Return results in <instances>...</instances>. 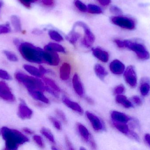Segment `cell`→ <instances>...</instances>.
<instances>
[{"mask_svg": "<svg viewBox=\"0 0 150 150\" xmlns=\"http://www.w3.org/2000/svg\"><path fill=\"white\" fill-rule=\"evenodd\" d=\"M40 133L50 142L53 144H55V140L54 136L49 129L43 127L40 130Z\"/></svg>", "mask_w": 150, "mask_h": 150, "instance_id": "obj_28", "label": "cell"}, {"mask_svg": "<svg viewBox=\"0 0 150 150\" xmlns=\"http://www.w3.org/2000/svg\"><path fill=\"white\" fill-rule=\"evenodd\" d=\"M65 141L66 143V145L67 148L69 150H74V146L73 145L71 142L70 141L68 137L67 136H66L65 137Z\"/></svg>", "mask_w": 150, "mask_h": 150, "instance_id": "obj_42", "label": "cell"}, {"mask_svg": "<svg viewBox=\"0 0 150 150\" xmlns=\"http://www.w3.org/2000/svg\"><path fill=\"white\" fill-rule=\"evenodd\" d=\"M52 150H58L59 149L57 148H56V146H52Z\"/></svg>", "mask_w": 150, "mask_h": 150, "instance_id": "obj_55", "label": "cell"}, {"mask_svg": "<svg viewBox=\"0 0 150 150\" xmlns=\"http://www.w3.org/2000/svg\"><path fill=\"white\" fill-rule=\"evenodd\" d=\"M43 63L52 66H57L60 63V58L57 52L43 50L42 53Z\"/></svg>", "mask_w": 150, "mask_h": 150, "instance_id": "obj_8", "label": "cell"}, {"mask_svg": "<svg viewBox=\"0 0 150 150\" xmlns=\"http://www.w3.org/2000/svg\"><path fill=\"white\" fill-rule=\"evenodd\" d=\"M48 35L51 39L56 42H61L63 40L62 36L58 32L54 30H50L48 32Z\"/></svg>", "mask_w": 150, "mask_h": 150, "instance_id": "obj_30", "label": "cell"}, {"mask_svg": "<svg viewBox=\"0 0 150 150\" xmlns=\"http://www.w3.org/2000/svg\"><path fill=\"white\" fill-rule=\"evenodd\" d=\"M18 114L21 119H29L32 116L33 111L24 102H22L19 105Z\"/></svg>", "mask_w": 150, "mask_h": 150, "instance_id": "obj_17", "label": "cell"}, {"mask_svg": "<svg viewBox=\"0 0 150 150\" xmlns=\"http://www.w3.org/2000/svg\"><path fill=\"white\" fill-rule=\"evenodd\" d=\"M28 92L29 94L34 99L47 105L50 104V100L44 95L43 92L39 90H30Z\"/></svg>", "mask_w": 150, "mask_h": 150, "instance_id": "obj_18", "label": "cell"}, {"mask_svg": "<svg viewBox=\"0 0 150 150\" xmlns=\"http://www.w3.org/2000/svg\"><path fill=\"white\" fill-rule=\"evenodd\" d=\"M109 69L113 74L120 75L125 71V65L119 60H115L110 63Z\"/></svg>", "mask_w": 150, "mask_h": 150, "instance_id": "obj_13", "label": "cell"}, {"mask_svg": "<svg viewBox=\"0 0 150 150\" xmlns=\"http://www.w3.org/2000/svg\"><path fill=\"white\" fill-rule=\"evenodd\" d=\"M33 139L37 145L40 148H44L45 147V144L43 139L40 136L35 135L33 136Z\"/></svg>", "mask_w": 150, "mask_h": 150, "instance_id": "obj_35", "label": "cell"}, {"mask_svg": "<svg viewBox=\"0 0 150 150\" xmlns=\"http://www.w3.org/2000/svg\"><path fill=\"white\" fill-rule=\"evenodd\" d=\"M62 101L65 105L74 112L80 114H83V110L80 105L76 102L72 101L67 97L65 96L63 97L62 98Z\"/></svg>", "mask_w": 150, "mask_h": 150, "instance_id": "obj_14", "label": "cell"}, {"mask_svg": "<svg viewBox=\"0 0 150 150\" xmlns=\"http://www.w3.org/2000/svg\"><path fill=\"white\" fill-rule=\"evenodd\" d=\"M110 10L112 14L116 15V16H121L122 14V10L119 7L115 5H112L110 7Z\"/></svg>", "mask_w": 150, "mask_h": 150, "instance_id": "obj_38", "label": "cell"}, {"mask_svg": "<svg viewBox=\"0 0 150 150\" xmlns=\"http://www.w3.org/2000/svg\"><path fill=\"white\" fill-rule=\"evenodd\" d=\"M124 91H125V87L123 85L120 84L116 86L114 90V92L116 95H119V94H121L123 93Z\"/></svg>", "mask_w": 150, "mask_h": 150, "instance_id": "obj_39", "label": "cell"}, {"mask_svg": "<svg viewBox=\"0 0 150 150\" xmlns=\"http://www.w3.org/2000/svg\"><path fill=\"white\" fill-rule=\"evenodd\" d=\"M127 134L130 136L133 139H134L136 141H140V138H139V136L135 132H133L132 131H129Z\"/></svg>", "mask_w": 150, "mask_h": 150, "instance_id": "obj_44", "label": "cell"}, {"mask_svg": "<svg viewBox=\"0 0 150 150\" xmlns=\"http://www.w3.org/2000/svg\"><path fill=\"white\" fill-rule=\"evenodd\" d=\"M115 42L116 43V45H117L119 48H124V42H123V41L120 40H115Z\"/></svg>", "mask_w": 150, "mask_h": 150, "instance_id": "obj_47", "label": "cell"}, {"mask_svg": "<svg viewBox=\"0 0 150 150\" xmlns=\"http://www.w3.org/2000/svg\"><path fill=\"white\" fill-rule=\"evenodd\" d=\"M111 117L112 121L118 122L127 123L129 120V118L125 114L118 111H113L111 112Z\"/></svg>", "mask_w": 150, "mask_h": 150, "instance_id": "obj_19", "label": "cell"}, {"mask_svg": "<svg viewBox=\"0 0 150 150\" xmlns=\"http://www.w3.org/2000/svg\"><path fill=\"white\" fill-rule=\"evenodd\" d=\"M74 4L77 9L81 12H85L87 11V6L80 0H74Z\"/></svg>", "mask_w": 150, "mask_h": 150, "instance_id": "obj_33", "label": "cell"}, {"mask_svg": "<svg viewBox=\"0 0 150 150\" xmlns=\"http://www.w3.org/2000/svg\"><path fill=\"white\" fill-rule=\"evenodd\" d=\"M38 1V0H19V1L23 5L27 8H30L31 3Z\"/></svg>", "mask_w": 150, "mask_h": 150, "instance_id": "obj_41", "label": "cell"}, {"mask_svg": "<svg viewBox=\"0 0 150 150\" xmlns=\"http://www.w3.org/2000/svg\"><path fill=\"white\" fill-rule=\"evenodd\" d=\"M16 77L18 81L22 83L28 91L39 90L45 91L46 85L39 77L30 76L22 73H17L16 75Z\"/></svg>", "mask_w": 150, "mask_h": 150, "instance_id": "obj_3", "label": "cell"}, {"mask_svg": "<svg viewBox=\"0 0 150 150\" xmlns=\"http://www.w3.org/2000/svg\"><path fill=\"white\" fill-rule=\"evenodd\" d=\"M42 3L47 6L52 5L54 3L53 0H41Z\"/></svg>", "mask_w": 150, "mask_h": 150, "instance_id": "obj_48", "label": "cell"}, {"mask_svg": "<svg viewBox=\"0 0 150 150\" xmlns=\"http://www.w3.org/2000/svg\"><path fill=\"white\" fill-rule=\"evenodd\" d=\"M87 11L89 13L93 14H101L103 12L99 6L93 4H89L87 5Z\"/></svg>", "mask_w": 150, "mask_h": 150, "instance_id": "obj_31", "label": "cell"}, {"mask_svg": "<svg viewBox=\"0 0 150 150\" xmlns=\"http://www.w3.org/2000/svg\"><path fill=\"white\" fill-rule=\"evenodd\" d=\"M72 83L73 88L77 95L81 97H83L84 94L83 86L79 78V76L77 73H75L73 76Z\"/></svg>", "mask_w": 150, "mask_h": 150, "instance_id": "obj_12", "label": "cell"}, {"mask_svg": "<svg viewBox=\"0 0 150 150\" xmlns=\"http://www.w3.org/2000/svg\"><path fill=\"white\" fill-rule=\"evenodd\" d=\"M98 1L103 6H107L111 3V0H98Z\"/></svg>", "mask_w": 150, "mask_h": 150, "instance_id": "obj_46", "label": "cell"}, {"mask_svg": "<svg viewBox=\"0 0 150 150\" xmlns=\"http://www.w3.org/2000/svg\"><path fill=\"white\" fill-rule=\"evenodd\" d=\"M78 132L82 140L89 144L92 149H97V145L88 129L82 123L78 122L76 124Z\"/></svg>", "mask_w": 150, "mask_h": 150, "instance_id": "obj_6", "label": "cell"}, {"mask_svg": "<svg viewBox=\"0 0 150 150\" xmlns=\"http://www.w3.org/2000/svg\"><path fill=\"white\" fill-rule=\"evenodd\" d=\"M150 91V81L147 78H144L142 80V83L140 86V91L142 95L146 96L149 94Z\"/></svg>", "mask_w": 150, "mask_h": 150, "instance_id": "obj_26", "label": "cell"}, {"mask_svg": "<svg viewBox=\"0 0 150 150\" xmlns=\"http://www.w3.org/2000/svg\"><path fill=\"white\" fill-rule=\"evenodd\" d=\"M42 78V80L47 86H48L56 92H59L61 91L60 87L57 85V84L53 80L49 78V77H43Z\"/></svg>", "mask_w": 150, "mask_h": 150, "instance_id": "obj_22", "label": "cell"}, {"mask_svg": "<svg viewBox=\"0 0 150 150\" xmlns=\"http://www.w3.org/2000/svg\"><path fill=\"white\" fill-rule=\"evenodd\" d=\"M0 97L9 101L15 100V97L11 93L8 86L4 82H0Z\"/></svg>", "mask_w": 150, "mask_h": 150, "instance_id": "obj_11", "label": "cell"}, {"mask_svg": "<svg viewBox=\"0 0 150 150\" xmlns=\"http://www.w3.org/2000/svg\"><path fill=\"white\" fill-rule=\"evenodd\" d=\"M124 48H127L136 53L137 57L142 60L149 59V53L146 50L143 45L139 43H134L129 40L123 41Z\"/></svg>", "mask_w": 150, "mask_h": 150, "instance_id": "obj_4", "label": "cell"}, {"mask_svg": "<svg viewBox=\"0 0 150 150\" xmlns=\"http://www.w3.org/2000/svg\"><path fill=\"white\" fill-rule=\"evenodd\" d=\"M112 123L114 127L117 130H119L120 132H121L122 134H127L129 132L128 126L126 124V123L112 121Z\"/></svg>", "mask_w": 150, "mask_h": 150, "instance_id": "obj_25", "label": "cell"}, {"mask_svg": "<svg viewBox=\"0 0 150 150\" xmlns=\"http://www.w3.org/2000/svg\"><path fill=\"white\" fill-rule=\"evenodd\" d=\"M145 141L150 146V135L149 134H147L145 136Z\"/></svg>", "mask_w": 150, "mask_h": 150, "instance_id": "obj_51", "label": "cell"}, {"mask_svg": "<svg viewBox=\"0 0 150 150\" xmlns=\"http://www.w3.org/2000/svg\"><path fill=\"white\" fill-rule=\"evenodd\" d=\"M115 100L117 103L122 105L125 108H129L132 107L131 102L129 101L127 99V97H125L124 95H121V94L117 95L115 97Z\"/></svg>", "mask_w": 150, "mask_h": 150, "instance_id": "obj_23", "label": "cell"}, {"mask_svg": "<svg viewBox=\"0 0 150 150\" xmlns=\"http://www.w3.org/2000/svg\"><path fill=\"white\" fill-rule=\"evenodd\" d=\"M71 71V65L67 63H64L60 68V78L63 81L68 80L70 77Z\"/></svg>", "mask_w": 150, "mask_h": 150, "instance_id": "obj_16", "label": "cell"}, {"mask_svg": "<svg viewBox=\"0 0 150 150\" xmlns=\"http://www.w3.org/2000/svg\"><path fill=\"white\" fill-rule=\"evenodd\" d=\"M21 42H20V41L18 39H15L14 40V44H15V45H16L17 47H18L19 45L21 44Z\"/></svg>", "mask_w": 150, "mask_h": 150, "instance_id": "obj_53", "label": "cell"}, {"mask_svg": "<svg viewBox=\"0 0 150 150\" xmlns=\"http://www.w3.org/2000/svg\"><path fill=\"white\" fill-rule=\"evenodd\" d=\"M124 77L127 83L132 88H134L137 84V77L134 67L129 66L124 73Z\"/></svg>", "mask_w": 150, "mask_h": 150, "instance_id": "obj_10", "label": "cell"}, {"mask_svg": "<svg viewBox=\"0 0 150 150\" xmlns=\"http://www.w3.org/2000/svg\"><path fill=\"white\" fill-rule=\"evenodd\" d=\"M50 121L52 124L53 126L57 130L60 131L62 129V126L61 123L60 122L59 120L57 119L56 118H54L53 116H50L48 117Z\"/></svg>", "mask_w": 150, "mask_h": 150, "instance_id": "obj_32", "label": "cell"}, {"mask_svg": "<svg viewBox=\"0 0 150 150\" xmlns=\"http://www.w3.org/2000/svg\"><path fill=\"white\" fill-rule=\"evenodd\" d=\"M132 100L135 104L138 106L142 105V101L141 99L138 96H134L132 97Z\"/></svg>", "mask_w": 150, "mask_h": 150, "instance_id": "obj_43", "label": "cell"}, {"mask_svg": "<svg viewBox=\"0 0 150 150\" xmlns=\"http://www.w3.org/2000/svg\"><path fill=\"white\" fill-rule=\"evenodd\" d=\"M23 67L25 70L33 76L37 77H44L40 72L39 69L34 66L25 64L24 65Z\"/></svg>", "mask_w": 150, "mask_h": 150, "instance_id": "obj_24", "label": "cell"}, {"mask_svg": "<svg viewBox=\"0 0 150 150\" xmlns=\"http://www.w3.org/2000/svg\"><path fill=\"white\" fill-rule=\"evenodd\" d=\"M11 28L8 23L4 25H0V34H4L9 33Z\"/></svg>", "mask_w": 150, "mask_h": 150, "instance_id": "obj_37", "label": "cell"}, {"mask_svg": "<svg viewBox=\"0 0 150 150\" xmlns=\"http://www.w3.org/2000/svg\"><path fill=\"white\" fill-rule=\"evenodd\" d=\"M0 134L5 141L6 150H17L19 145L29 141V139L21 132L6 127L0 129Z\"/></svg>", "mask_w": 150, "mask_h": 150, "instance_id": "obj_1", "label": "cell"}, {"mask_svg": "<svg viewBox=\"0 0 150 150\" xmlns=\"http://www.w3.org/2000/svg\"><path fill=\"white\" fill-rule=\"evenodd\" d=\"M94 70L96 75L101 80H104L108 75L105 68L102 65L98 63L94 66Z\"/></svg>", "mask_w": 150, "mask_h": 150, "instance_id": "obj_20", "label": "cell"}, {"mask_svg": "<svg viewBox=\"0 0 150 150\" xmlns=\"http://www.w3.org/2000/svg\"><path fill=\"white\" fill-rule=\"evenodd\" d=\"M92 52L93 55L102 62L106 63L109 60V55L106 51L99 48H92Z\"/></svg>", "mask_w": 150, "mask_h": 150, "instance_id": "obj_15", "label": "cell"}, {"mask_svg": "<svg viewBox=\"0 0 150 150\" xmlns=\"http://www.w3.org/2000/svg\"><path fill=\"white\" fill-rule=\"evenodd\" d=\"M44 49L47 51H53L57 53H66L65 49L61 45L58 44V43H53L51 42L45 46Z\"/></svg>", "mask_w": 150, "mask_h": 150, "instance_id": "obj_21", "label": "cell"}, {"mask_svg": "<svg viewBox=\"0 0 150 150\" xmlns=\"http://www.w3.org/2000/svg\"><path fill=\"white\" fill-rule=\"evenodd\" d=\"M0 78L5 80H10L11 77L7 71L0 69Z\"/></svg>", "mask_w": 150, "mask_h": 150, "instance_id": "obj_40", "label": "cell"}, {"mask_svg": "<svg viewBox=\"0 0 150 150\" xmlns=\"http://www.w3.org/2000/svg\"><path fill=\"white\" fill-rule=\"evenodd\" d=\"M39 69L40 72H41V74H42L43 76H44L45 74H47V73H49L50 72L49 70L47 69H46L45 68H44L43 66H41V65H40L39 66Z\"/></svg>", "mask_w": 150, "mask_h": 150, "instance_id": "obj_45", "label": "cell"}, {"mask_svg": "<svg viewBox=\"0 0 150 150\" xmlns=\"http://www.w3.org/2000/svg\"><path fill=\"white\" fill-rule=\"evenodd\" d=\"M85 100L86 102L88 104H90V105H92L94 104V101H93V100L90 97H85Z\"/></svg>", "mask_w": 150, "mask_h": 150, "instance_id": "obj_49", "label": "cell"}, {"mask_svg": "<svg viewBox=\"0 0 150 150\" xmlns=\"http://www.w3.org/2000/svg\"><path fill=\"white\" fill-rule=\"evenodd\" d=\"M42 31L40 30H38V29H35V30H33L32 31V33L34 34H36V35H39V34H40L42 33Z\"/></svg>", "mask_w": 150, "mask_h": 150, "instance_id": "obj_52", "label": "cell"}, {"mask_svg": "<svg viewBox=\"0 0 150 150\" xmlns=\"http://www.w3.org/2000/svg\"><path fill=\"white\" fill-rule=\"evenodd\" d=\"M55 113L58 118L63 123L65 124H67V119L66 117V114L63 111H62L60 109H57L55 110Z\"/></svg>", "mask_w": 150, "mask_h": 150, "instance_id": "obj_34", "label": "cell"}, {"mask_svg": "<svg viewBox=\"0 0 150 150\" xmlns=\"http://www.w3.org/2000/svg\"><path fill=\"white\" fill-rule=\"evenodd\" d=\"M3 4V2L2 0H0V9L2 6Z\"/></svg>", "mask_w": 150, "mask_h": 150, "instance_id": "obj_54", "label": "cell"}, {"mask_svg": "<svg viewBox=\"0 0 150 150\" xmlns=\"http://www.w3.org/2000/svg\"><path fill=\"white\" fill-rule=\"evenodd\" d=\"M110 20L114 24L124 29L132 30L135 27V23L132 19L121 16L111 17Z\"/></svg>", "mask_w": 150, "mask_h": 150, "instance_id": "obj_7", "label": "cell"}, {"mask_svg": "<svg viewBox=\"0 0 150 150\" xmlns=\"http://www.w3.org/2000/svg\"><path fill=\"white\" fill-rule=\"evenodd\" d=\"M18 48L22 56L26 60L38 64L43 63L42 53L44 49L28 42H21Z\"/></svg>", "mask_w": 150, "mask_h": 150, "instance_id": "obj_2", "label": "cell"}, {"mask_svg": "<svg viewBox=\"0 0 150 150\" xmlns=\"http://www.w3.org/2000/svg\"><path fill=\"white\" fill-rule=\"evenodd\" d=\"M80 36L81 35L75 31L74 28H73V30L66 36V39L71 44L74 45L79 39Z\"/></svg>", "mask_w": 150, "mask_h": 150, "instance_id": "obj_27", "label": "cell"}, {"mask_svg": "<svg viewBox=\"0 0 150 150\" xmlns=\"http://www.w3.org/2000/svg\"><path fill=\"white\" fill-rule=\"evenodd\" d=\"M4 53L6 57H7V58H8L10 61L13 62L17 61V57L16 55L14 53L10 52V51H6V50L4 51Z\"/></svg>", "mask_w": 150, "mask_h": 150, "instance_id": "obj_36", "label": "cell"}, {"mask_svg": "<svg viewBox=\"0 0 150 150\" xmlns=\"http://www.w3.org/2000/svg\"><path fill=\"white\" fill-rule=\"evenodd\" d=\"M11 23L16 32H20L21 31V23L20 19L17 16L13 15L11 17Z\"/></svg>", "mask_w": 150, "mask_h": 150, "instance_id": "obj_29", "label": "cell"}, {"mask_svg": "<svg viewBox=\"0 0 150 150\" xmlns=\"http://www.w3.org/2000/svg\"><path fill=\"white\" fill-rule=\"evenodd\" d=\"M77 26L83 28L84 32V36L82 41V45L86 48H90L95 41V38L94 34L83 22L80 21L76 22L74 25V28H76Z\"/></svg>", "mask_w": 150, "mask_h": 150, "instance_id": "obj_5", "label": "cell"}, {"mask_svg": "<svg viewBox=\"0 0 150 150\" xmlns=\"http://www.w3.org/2000/svg\"><path fill=\"white\" fill-rule=\"evenodd\" d=\"M85 114L92 127L95 131L100 132L105 129V126L103 122L97 115L88 111L86 112Z\"/></svg>", "mask_w": 150, "mask_h": 150, "instance_id": "obj_9", "label": "cell"}, {"mask_svg": "<svg viewBox=\"0 0 150 150\" xmlns=\"http://www.w3.org/2000/svg\"><path fill=\"white\" fill-rule=\"evenodd\" d=\"M24 132H25L26 134H33V132L31 130V129H30L29 128H25L23 129Z\"/></svg>", "mask_w": 150, "mask_h": 150, "instance_id": "obj_50", "label": "cell"}]
</instances>
